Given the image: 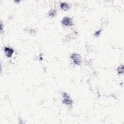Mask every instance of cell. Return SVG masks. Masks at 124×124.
<instances>
[{
  "label": "cell",
  "instance_id": "obj_6",
  "mask_svg": "<svg viewBox=\"0 0 124 124\" xmlns=\"http://www.w3.org/2000/svg\"><path fill=\"white\" fill-rule=\"evenodd\" d=\"M117 71L118 74H123L124 73V65H119L117 68Z\"/></svg>",
  "mask_w": 124,
  "mask_h": 124
},
{
  "label": "cell",
  "instance_id": "obj_4",
  "mask_svg": "<svg viewBox=\"0 0 124 124\" xmlns=\"http://www.w3.org/2000/svg\"><path fill=\"white\" fill-rule=\"evenodd\" d=\"M4 51L6 56L7 58H11L14 52V50L13 48L9 47H6V46L4 47Z\"/></svg>",
  "mask_w": 124,
  "mask_h": 124
},
{
  "label": "cell",
  "instance_id": "obj_5",
  "mask_svg": "<svg viewBox=\"0 0 124 124\" xmlns=\"http://www.w3.org/2000/svg\"><path fill=\"white\" fill-rule=\"evenodd\" d=\"M60 7L61 9L64 11H67V10H69V9L70 8L69 4L66 2L61 3Z\"/></svg>",
  "mask_w": 124,
  "mask_h": 124
},
{
  "label": "cell",
  "instance_id": "obj_7",
  "mask_svg": "<svg viewBox=\"0 0 124 124\" xmlns=\"http://www.w3.org/2000/svg\"><path fill=\"white\" fill-rule=\"evenodd\" d=\"M56 14V11L55 9H52L50 10L48 13V16L50 17H53Z\"/></svg>",
  "mask_w": 124,
  "mask_h": 124
},
{
  "label": "cell",
  "instance_id": "obj_1",
  "mask_svg": "<svg viewBox=\"0 0 124 124\" xmlns=\"http://www.w3.org/2000/svg\"><path fill=\"white\" fill-rule=\"evenodd\" d=\"M71 59H72L73 63L77 65H79L82 61L81 56L77 53H73L71 55Z\"/></svg>",
  "mask_w": 124,
  "mask_h": 124
},
{
  "label": "cell",
  "instance_id": "obj_3",
  "mask_svg": "<svg viewBox=\"0 0 124 124\" xmlns=\"http://www.w3.org/2000/svg\"><path fill=\"white\" fill-rule=\"evenodd\" d=\"M62 24L66 27H70L73 25V21L71 18L67 16L64 17L62 21Z\"/></svg>",
  "mask_w": 124,
  "mask_h": 124
},
{
  "label": "cell",
  "instance_id": "obj_2",
  "mask_svg": "<svg viewBox=\"0 0 124 124\" xmlns=\"http://www.w3.org/2000/svg\"><path fill=\"white\" fill-rule=\"evenodd\" d=\"M62 103L68 106H70L72 105L73 101V100L71 99L70 96L66 93H63L62 94Z\"/></svg>",
  "mask_w": 124,
  "mask_h": 124
}]
</instances>
